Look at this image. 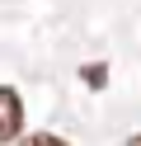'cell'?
I'll list each match as a JSON object with an SVG mask.
<instances>
[{
  "label": "cell",
  "instance_id": "6da1fadb",
  "mask_svg": "<svg viewBox=\"0 0 141 146\" xmlns=\"http://www.w3.org/2000/svg\"><path fill=\"white\" fill-rule=\"evenodd\" d=\"M19 127H24V99H19V90L0 85V141H14Z\"/></svg>",
  "mask_w": 141,
  "mask_h": 146
},
{
  "label": "cell",
  "instance_id": "7a4b0ae2",
  "mask_svg": "<svg viewBox=\"0 0 141 146\" xmlns=\"http://www.w3.org/2000/svg\"><path fill=\"white\" fill-rule=\"evenodd\" d=\"M19 146H71L66 137H56V132H33V137H24Z\"/></svg>",
  "mask_w": 141,
  "mask_h": 146
},
{
  "label": "cell",
  "instance_id": "3957f363",
  "mask_svg": "<svg viewBox=\"0 0 141 146\" xmlns=\"http://www.w3.org/2000/svg\"><path fill=\"white\" fill-rule=\"evenodd\" d=\"M80 76H85V80H89V85H94V90H103V76H108V71H103V66H85V71H80Z\"/></svg>",
  "mask_w": 141,
  "mask_h": 146
},
{
  "label": "cell",
  "instance_id": "277c9868",
  "mask_svg": "<svg viewBox=\"0 0 141 146\" xmlns=\"http://www.w3.org/2000/svg\"><path fill=\"white\" fill-rule=\"evenodd\" d=\"M122 146H141V132H136V137H127V141H122Z\"/></svg>",
  "mask_w": 141,
  "mask_h": 146
}]
</instances>
